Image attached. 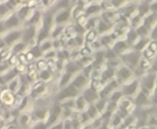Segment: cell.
<instances>
[{"label": "cell", "instance_id": "obj_17", "mask_svg": "<svg viewBox=\"0 0 157 129\" xmlns=\"http://www.w3.org/2000/svg\"><path fill=\"white\" fill-rule=\"evenodd\" d=\"M32 53H33L34 55L37 56V57L41 55V52H40V51L38 50V48H34V49H33V52H32Z\"/></svg>", "mask_w": 157, "mask_h": 129}, {"label": "cell", "instance_id": "obj_6", "mask_svg": "<svg viewBox=\"0 0 157 129\" xmlns=\"http://www.w3.org/2000/svg\"><path fill=\"white\" fill-rule=\"evenodd\" d=\"M119 76L120 78H122V79H127V78L130 76V71H129L127 68H122V69L119 70Z\"/></svg>", "mask_w": 157, "mask_h": 129}, {"label": "cell", "instance_id": "obj_16", "mask_svg": "<svg viewBox=\"0 0 157 129\" xmlns=\"http://www.w3.org/2000/svg\"><path fill=\"white\" fill-rule=\"evenodd\" d=\"M88 113H90V115L91 117H94L95 113H96V109H95L93 107H91V108L90 109V111H88Z\"/></svg>", "mask_w": 157, "mask_h": 129}, {"label": "cell", "instance_id": "obj_30", "mask_svg": "<svg viewBox=\"0 0 157 129\" xmlns=\"http://www.w3.org/2000/svg\"><path fill=\"white\" fill-rule=\"evenodd\" d=\"M54 129H61V126H58L57 127H55Z\"/></svg>", "mask_w": 157, "mask_h": 129}, {"label": "cell", "instance_id": "obj_15", "mask_svg": "<svg viewBox=\"0 0 157 129\" xmlns=\"http://www.w3.org/2000/svg\"><path fill=\"white\" fill-rule=\"evenodd\" d=\"M49 73H48L47 71H43L42 73V79H44V80H47V79H49Z\"/></svg>", "mask_w": 157, "mask_h": 129}, {"label": "cell", "instance_id": "obj_10", "mask_svg": "<svg viewBox=\"0 0 157 129\" xmlns=\"http://www.w3.org/2000/svg\"><path fill=\"white\" fill-rule=\"evenodd\" d=\"M17 23H18V20L15 17H13L7 22V25H8V27H11V26L17 25Z\"/></svg>", "mask_w": 157, "mask_h": 129}, {"label": "cell", "instance_id": "obj_31", "mask_svg": "<svg viewBox=\"0 0 157 129\" xmlns=\"http://www.w3.org/2000/svg\"><path fill=\"white\" fill-rule=\"evenodd\" d=\"M2 30V26H1V25H0V31Z\"/></svg>", "mask_w": 157, "mask_h": 129}, {"label": "cell", "instance_id": "obj_13", "mask_svg": "<svg viewBox=\"0 0 157 129\" xmlns=\"http://www.w3.org/2000/svg\"><path fill=\"white\" fill-rule=\"evenodd\" d=\"M99 9H98V7H96V6H91L90 8H88V13H92V12H95V11H97Z\"/></svg>", "mask_w": 157, "mask_h": 129}, {"label": "cell", "instance_id": "obj_11", "mask_svg": "<svg viewBox=\"0 0 157 129\" xmlns=\"http://www.w3.org/2000/svg\"><path fill=\"white\" fill-rule=\"evenodd\" d=\"M59 112H60V108L59 107H56L54 111H53V118H51V122L53 123L56 121V119L58 118V115H59Z\"/></svg>", "mask_w": 157, "mask_h": 129}, {"label": "cell", "instance_id": "obj_19", "mask_svg": "<svg viewBox=\"0 0 157 129\" xmlns=\"http://www.w3.org/2000/svg\"><path fill=\"white\" fill-rule=\"evenodd\" d=\"M69 79H70V75H69V74H68V75H65V76H64V78H63L62 81H61V84L66 83V81H69Z\"/></svg>", "mask_w": 157, "mask_h": 129}, {"label": "cell", "instance_id": "obj_7", "mask_svg": "<svg viewBox=\"0 0 157 129\" xmlns=\"http://www.w3.org/2000/svg\"><path fill=\"white\" fill-rule=\"evenodd\" d=\"M68 18H69V12H68V11H65V12L60 13L58 15V18H57V21L58 22H64V21H66Z\"/></svg>", "mask_w": 157, "mask_h": 129}, {"label": "cell", "instance_id": "obj_1", "mask_svg": "<svg viewBox=\"0 0 157 129\" xmlns=\"http://www.w3.org/2000/svg\"><path fill=\"white\" fill-rule=\"evenodd\" d=\"M76 94V91L74 87L72 85L69 86L67 89H65L64 91L61 93V95H60L59 98H64V97H67V96H75Z\"/></svg>", "mask_w": 157, "mask_h": 129}, {"label": "cell", "instance_id": "obj_20", "mask_svg": "<svg viewBox=\"0 0 157 129\" xmlns=\"http://www.w3.org/2000/svg\"><path fill=\"white\" fill-rule=\"evenodd\" d=\"M23 48H24V45H23V44H18V45H16V46H15L14 50L16 51V52H18V51H21Z\"/></svg>", "mask_w": 157, "mask_h": 129}, {"label": "cell", "instance_id": "obj_22", "mask_svg": "<svg viewBox=\"0 0 157 129\" xmlns=\"http://www.w3.org/2000/svg\"><path fill=\"white\" fill-rule=\"evenodd\" d=\"M8 53H9V52L8 51H3V52L1 53V54H0V56H1L2 58H5V57H7V55H8Z\"/></svg>", "mask_w": 157, "mask_h": 129}, {"label": "cell", "instance_id": "obj_29", "mask_svg": "<svg viewBox=\"0 0 157 129\" xmlns=\"http://www.w3.org/2000/svg\"><path fill=\"white\" fill-rule=\"evenodd\" d=\"M6 68V66H0V71H3L4 69Z\"/></svg>", "mask_w": 157, "mask_h": 129}, {"label": "cell", "instance_id": "obj_9", "mask_svg": "<svg viewBox=\"0 0 157 129\" xmlns=\"http://www.w3.org/2000/svg\"><path fill=\"white\" fill-rule=\"evenodd\" d=\"M34 33H35V30L34 28H30L29 30L26 31V33L25 35V40H28L30 38L34 36Z\"/></svg>", "mask_w": 157, "mask_h": 129}, {"label": "cell", "instance_id": "obj_27", "mask_svg": "<svg viewBox=\"0 0 157 129\" xmlns=\"http://www.w3.org/2000/svg\"><path fill=\"white\" fill-rule=\"evenodd\" d=\"M152 37H154V38H157V28L154 30V35H152Z\"/></svg>", "mask_w": 157, "mask_h": 129}, {"label": "cell", "instance_id": "obj_14", "mask_svg": "<svg viewBox=\"0 0 157 129\" xmlns=\"http://www.w3.org/2000/svg\"><path fill=\"white\" fill-rule=\"evenodd\" d=\"M36 115H37L39 118H43L44 115H45V111H38L36 112Z\"/></svg>", "mask_w": 157, "mask_h": 129}, {"label": "cell", "instance_id": "obj_25", "mask_svg": "<svg viewBox=\"0 0 157 129\" xmlns=\"http://www.w3.org/2000/svg\"><path fill=\"white\" fill-rule=\"evenodd\" d=\"M35 129H45V126H44V124H39V126L36 127Z\"/></svg>", "mask_w": 157, "mask_h": 129}, {"label": "cell", "instance_id": "obj_8", "mask_svg": "<svg viewBox=\"0 0 157 129\" xmlns=\"http://www.w3.org/2000/svg\"><path fill=\"white\" fill-rule=\"evenodd\" d=\"M85 83V79H84V77L82 76H79L75 79V81H74V85L77 86V87H80V86H82V84Z\"/></svg>", "mask_w": 157, "mask_h": 129}, {"label": "cell", "instance_id": "obj_21", "mask_svg": "<svg viewBox=\"0 0 157 129\" xmlns=\"http://www.w3.org/2000/svg\"><path fill=\"white\" fill-rule=\"evenodd\" d=\"M119 96H120V93H116L115 95L112 96V100H117L118 98H119Z\"/></svg>", "mask_w": 157, "mask_h": 129}, {"label": "cell", "instance_id": "obj_3", "mask_svg": "<svg viewBox=\"0 0 157 129\" xmlns=\"http://www.w3.org/2000/svg\"><path fill=\"white\" fill-rule=\"evenodd\" d=\"M20 37V34L18 33V32H15V33H11V34H10L9 36H8L7 38H6V41H7V43H11L13 41H14V40H16L17 38Z\"/></svg>", "mask_w": 157, "mask_h": 129}, {"label": "cell", "instance_id": "obj_18", "mask_svg": "<svg viewBox=\"0 0 157 129\" xmlns=\"http://www.w3.org/2000/svg\"><path fill=\"white\" fill-rule=\"evenodd\" d=\"M68 70H69L70 72H74L76 70V66L74 65H71V66H68Z\"/></svg>", "mask_w": 157, "mask_h": 129}, {"label": "cell", "instance_id": "obj_26", "mask_svg": "<svg viewBox=\"0 0 157 129\" xmlns=\"http://www.w3.org/2000/svg\"><path fill=\"white\" fill-rule=\"evenodd\" d=\"M29 76L32 78V79H34V78H35V71H34V70H32L31 72H29Z\"/></svg>", "mask_w": 157, "mask_h": 129}, {"label": "cell", "instance_id": "obj_23", "mask_svg": "<svg viewBox=\"0 0 157 129\" xmlns=\"http://www.w3.org/2000/svg\"><path fill=\"white\" fill-rule=\"evenodd\" d=\"M28 120V118H27L26 116H22V118H21V122H22V124H25L26 123V121Z\"/></svg>", "mask_w": 157, "mask_h": 129}, {"label": "cell", "instance_id": "obj_2", "mask_svg": "<svg viewBox=\"0 0 157 129\" xmlns=\"http://www.w3.org/2000/svg\"><path fill=\"white\" fill-rule=\"evenodd\" d=\"M136 87H138V83H133L132 84L128 85L127 87H125V89H124V93H125V95H133V94L135 93Z\"/></svg>", "mask_w": 157, "mask_h": 129}, {"label": "cell", "instance_id": "obj_5", "mask_svg": "<svg viewBox=\"0 0 157 129\" xmlns=\"http://www.w3.org/2000/svg\"><path fill=\"white\" fill-rule=\"evenodd\" d=\"M13 96H11L10 93H3V95H2V100L4 101V102L10 104L11 102H13Z\"/></svg>", "mask_w": 157, "mask_h": 129}, {"label": "cell", "instance_id": "obj_4", "mask_svg": "<svg viewBox=\"0 0 157 129\" xmlns=\"http://www.w3.org/2000/svg\"><path fill=\"white\" fill-rule=\"evenodd\" d=\"M85 96H86V98L88 101H92V100H94L96 97H97V95H96L93 91H91V90H88V91L86 92V94H85Z\"/></svg>", "mask_w": 157, "mask_h": 129}, {"label": "cell", "instance_id": "obj_28", "mask_svg": "<svg viewBox=\"0 0 157 129\" xmlns=\"http://www.w3.org/2000/svg\"><path fill=\"white\" fill-rule=\"evenodd\" d=\"M49 47H50V44H49V43H47V44L43 45L42 48H43V50H45V48H49Z\"/></svg>", "mask_w": 157, "mask_h": 129}, {"label": "cell", "instance_id": "obj_24", "mask_svg": "<svg viewBox=\"0 0 157 129\" xmlns=\"http://www.w3.org/2000/svg\"><path fill=\"white\" fill-rule=\"evenodd\" d=\"M41 34H42V35H41V36H40V38H39L40 40H42L43 38H45V36H46V32H42Z\"/></svg>", "mask_w": 157, "mask_h": 129}, {"label": "cell", "instance_id": "obj_12", "mask_svg": "<svg viewBox=\"0 0 157 129\" xmlns=\"http://www.w3.org/2000/svg\"><path fill=\"white\" fill-rule=\"evenodd\" d=\"M51 23H52V19L51 17H46L45 19H44V26H45V29L48 30L49 29V27L51 26Z\"/></svg>", "mask_w": 157, "mask_h": 129}]
</instances>
